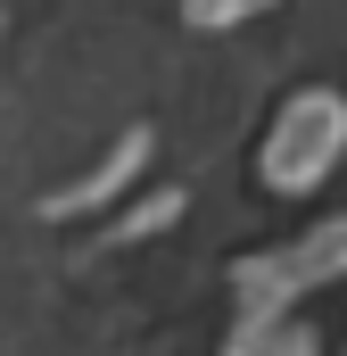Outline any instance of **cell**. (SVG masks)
Masks as SVG:
<instances>
[{
	"instance_id": "cell-2",
	"label": "cell",
	"mask_w": 347,
	"mask_h": 356,
	"mask_svg": "<svg viewBox=\"0 0 347 356\" xmlns=\"http://www.w3.org/2000/svg\"><path fill=\"white\" fill-rule=\"evenodd\" d=\"M149 149H158V133H149V124H124V133H116V149H108L83 182H67V191H50V199H42V216H58V224H67V216H99L108 199H124V191L141 182Z\"/></svg>"
},
{
	"instance_id": "cell-4",
	"label": "cell",
	"mask_w": 347,
	"mask_h": 356,
	"mask_svg": "<svg viewBox=\"0 0 347 356\" xmlns=\"http://www.w3.org/2000/svg\"><path fill=\"white\" fill-rule=\"evenodd\" d=\"M248 8H264V0H182V17H190V25H207V33H215V25H232V17H248Z\"/></svg>"
},
{
	"instance_id": "cell-3",
	"label": "cell",
	"mask_w": 347,
	"mask_h": 356,
	"mask_svg": "<svg viewBox=\"0 0 347 356\" xmlns=\"http://www.w3.org/2000/svg\"><path fill=\"white\" fill-rule=\"evenodd\" d=\"M174 216H182V191H149V199H133L116 224H108V241L124 249V241H149V232H166Z\"/></svg>"
},
{
	"instance_id": "cell-1",
	"label": "cell",
	"mask_w": 347,
	"mask_h": 356,
	"mask_svg": "<svg viewBox=\"0 0 347 356\" xmlns=\"http://www.w3.org/2000/svg\"><path fill=\"white\" fill-rule=\"evenodd\" d=\"M331 141H339V108H331V91H306V99L273 124V141H264V182H273V191H306V182L323 175Z\"/></svg>"
}]
</instances>
